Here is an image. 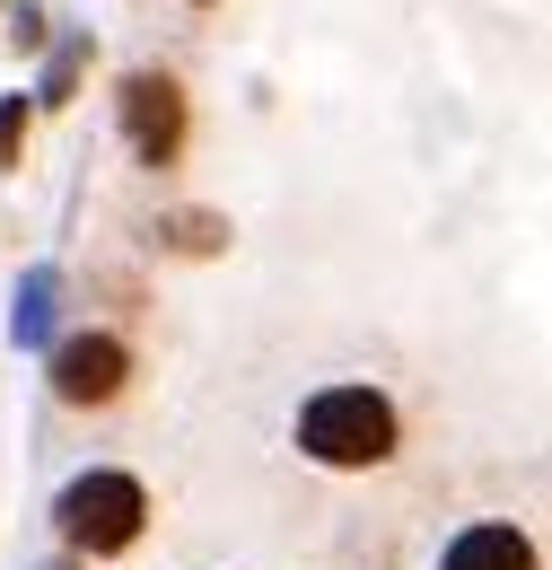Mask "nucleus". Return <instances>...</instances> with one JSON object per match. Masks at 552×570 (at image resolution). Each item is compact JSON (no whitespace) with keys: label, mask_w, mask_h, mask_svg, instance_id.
Segmentation results:
<instances>
[{"label":"nucleus","mask_w":552,"mask_h":570,"mask_svg":"<svg viewBox=\"0 0 552 570\" xmlns=\"http://www.w3.org/2000/svg\"><path fill=\"white\" fill-rule=\"evenodd\" d=\"M395 404L377 395V386H316L307 404H298V448L316 456V465H334V474H359V465H386L395 456Z\"/></svg>","instance_id":"f257e3e1"},{"label":"nucleus","mask_w":552,"mask_h":570,"mask_svg":"<svg viewBox=\"0 0 552 570\" xmlns=\"http://www.w3.org/2000/svg\"><path fill=\"white\" fill-rule=\"evenodd\" d=\"M53 527H62L70 553L115 562V553H132L140 527H149V492H140V474H124V465H88V474H70L62 492H53Z\"/></svg>","instance_id":"f03ea898"},{"label":"nucleus","mask_w":552,"mask_h":570,"mask_svg":"<svg viewBox=\"0 0 552 570\" xmlns=\"http://www.w3.org/2000/svg\"><path fill=\"white\" fill-rule=\"evenodd\" d=\"M115 106H124V141H132L140 167H176L185 158V88L167 71H124V88H115Z\"/></svg>","instance_id":"7ed1b4c3"},{"label":"nucleus","mask_w":552,"mask_h":570,"mask_svg":"<svg viewBox=\"0 0 552 570\" xmlns=\"http://www.w3.org/2000/svg\"><path fill=\"white\" fill-rule=\"evenodd\" d=\"M45 377H53V395H62L70 413H97V404H115L124 386H132V343L124 334H70V343H53V360H45Z\"/></svg>","instance_id":"20e7f679"},{"label":"nucleus","mask_w":552,"mask_h":570,"mask_svg":"<svg viewBox=\"0 0 552 570\" xmlns=\"http://www.w3.org/2000/svg\"><path fill=\"white\" fill-rule=\"evenodd\" d=\"M438 570H535V544H526V527H509V518H483V527H465Z\"/></svg>","instance_id":"39448f33"},{"label":"nucleus","mask_w":552,"mask_h":570,"mask_svg":"<svg viewBox=\"0 0 552 570\" xmlns=\"http://www.w3.org/2000/svg\"><path fill=\"white\" fill-rule=\"evenodd\" d=\"M219 237H228V219H210V212H176L167 219V246H176V255H219Z\"/></svg>","instance_id":"423d86ee"},{"label":"nucleus","mask_w":552,"mask_h":570,"mask_svg":"<svg viewBox=\"0 0 552 570\" xmlns=\"http://www.w3.org/2000/svg\"><path fill=\"white\" fill-rule=\"evenodd\" d=\"M45 307H53V273H27V289H18V343H45Z\"/></svg>","instance_id":"0eeeda50"},{"label":"nucleus","mask_w":552,"mask_h":570,"mask_svg":"<svg viewBox=\"0 0 552 570\" xmlns=\"http://www.w3.org/2000/svg\"><path fill=\"white\" fill-rule=\"evenodd\" d=\"M27 115H36V97H0V167H18V149H27Z\"/></svg>","instance_id":"6e6552de"},{"label":"nucleus","mask_w":552,"mask_h":570,"mask_svg":"<svg viewBox=\"0 0 552 570\" xmlns=\"http://www.w3.org/2000/svg\"><path fill=\"white\" fill-rule=\"evenodd\" d=\"M194 9H203V0H194Z\"/></svg>","instance_id":"1a4fd4ad"}]
</instances>
